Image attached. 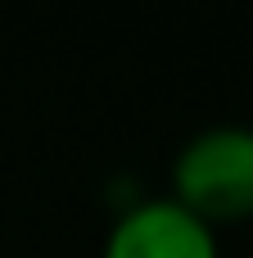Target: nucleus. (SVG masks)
<instances>
[{
    "instance_id": "nucleus-1",
    "label": "nucleus",
    "mask_w": 253,
    "mask_h": 258,
    "mask_svg": "<svg viewBox=\"0 0 253 258\" xmlns=\"http://www.w3.org/2000/svg\"><path fill=\"white\" fill-rule=\"evenodd\" d=\"M172 200L208 227L253 218V127L213 122L195 132L172 159Z\"/></svg>"
},
{
    "instance_id": "nucleus-2",
    "label": "nucleus",
    "mask_w": 253,
    "mask_h": 258,
    "mask_svg": "<svg viewBox=\"0 0 253 258\" xmlns=\"http://www.w3.org/2000/svg\"><path fill=\"white\" fill-rule=\"evenodd\" d=\"M104 258H222V249L217 227H208L172 195H149L113 218Z\"/></svg>"
}]
</instances>
